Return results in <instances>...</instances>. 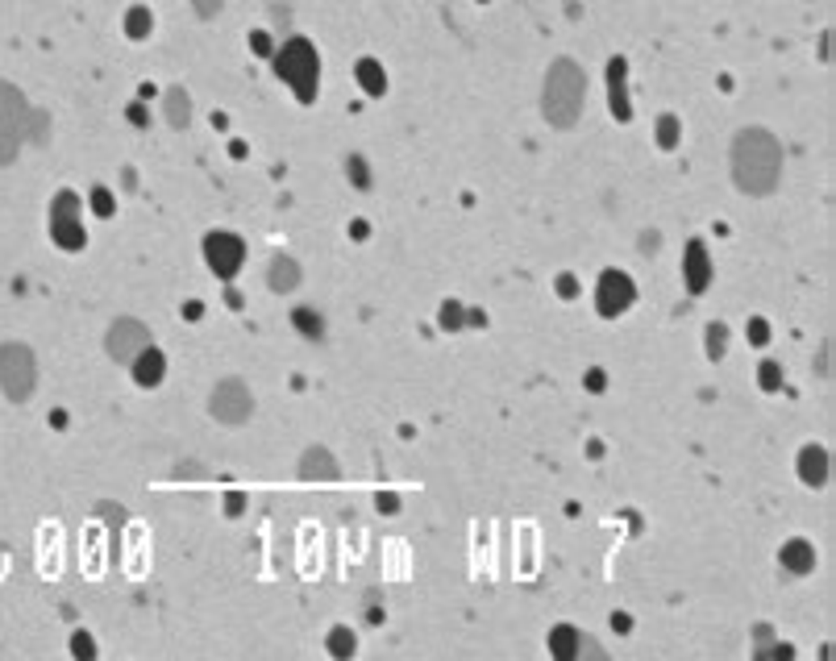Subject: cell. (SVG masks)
<instances>
[{
    "instance_id": "obj_1",
    "label": "cell",
    "mask_w": 836,
    "mask_h": 661,
    "mask_svg": "<svg viewBox=\"0 0 836 661\" xmlns=\"http://www.w3.org/2000/svg\"><path fill=\"white\" fill-rule=\"evenodd\" d=\"M733 183L745 196H766L779 187L782 175V146L770 129H741L733 137Z\"/></svg>"
},
{
    "instance_id": "obj_2",
    "label": "cell",
    "mask_w": 836,
    "mask_h": 661,
    "mask_svg": "<svg viewBox=\"0 0 836 661\" xmlns=\"http://www.w3.org/2000/svg\"><path fill=\"white\" fill-rule=\"evenodd\" d=\"M583 96H587V75L574 58H558L545 75V88H541V113L553 129H570L583 113Z\"/></svg>"
},
{
    "instance_id": "obj_3",
    "label": "cell",
    "mask_w": 836,
    "mask_h": 661,
    "mask_svg": "<svg viewBox=\"0 0 836 661\" xmlns=\"http://www.w3.org/2000/svg\"><path fill=\"white\" fill-rule=\"evenodd\" d=\"M275 71H279V80L296 91L300 104H312L317 80H321V63H317V50H312L309 38H292V42L279 50Z\"/></svg>"
},
{
    "instance_id": "obj_4",
    "label": "cell",
    "mask_w": 836,
    "mask_h": 661,
    "mask_svg": "<svg viewBox=\"0 0 836 661\" xmlns=\"http://www.w3.org/2000/svg\"><path fill=\"white\" fill-rule=\"evenodd\" d=\"M30 100L13 83H0V167H9L17 159V150L30 137Z\"/></svg>"
},
{
    "instance_id": "obj_5",
    "label": "cell",
    "mask_w": 836,
    "mask_h": 661,
    "mask_svg": "<svg viewBox=\"0 0 836 661\" xmlns=\"http://www.w3.org/2000/svg\"><path fill=\"white\" fill-rule=\"evenodd\" d=\"M38 383V362H34V350L22 342H9L0 345V387L9 399H25L34 391Z\"/></svg>"
},
{
    "instance_id": "obj_6",
    "label": "cell",
    "mask_w": 836,
    "mask_h": 661,
    "mask_svg": "<svg viewBox=\"0 0 836 661\" xmlns=\"http://www.w3.org/2000/svg\"><path fill=\"white\" fill-rule=\"evenodd\" d=\"M205 258H208V266H213L221 279H233V274L241 271V263H246V246H241L238 233H225V229H217V233H208V238H205Z\"/></svg>"
},
{
    "instance_id": "obj_7",
    "label": "cell",
    "mask_w": 836,
    "mask_h": 661,
    "mask_svg": "<svg viewBox=\"0 0 836 661\" xmlns=\"http://www.w3.org/2000/svg\"><path fill=\"white\" fill-rule=\"evenodd\" d=\"M50 229H55V241L63 250H80L83 246V225H80V200L75 192H58L55 208H50Z\"/></svg>"
},
{
    "instance_id": "obj_8",
    "label": "cell",
    "mask_w": 836,
    "mask_h": 661,
    "mask_svg": "<svg viewBox=\"0 0 836 661\" xmlns=\"http://www.w3.org/2000/svg\"><path fill=\"white\" fill-rule=\"evenodd\" d=\"M208 408H213V416H217L221 424H241L246 416H250L254 399H250V391H246V383L225 378V383H217V391H213V399H208Z\"/></svg>"
},
{
    "instance_id": "obj_9",
    "label": "cell",
    "mask_w": 836,
    "mask_h": 661,
    "mask_svg": "<svg viewBox=\"0 0 836 661\" xmlns=\"http://www.w3.org/2000/svg\"><path fill=\"white\" fill-rule=\"evenodd\" d=\"M146 345H150L146 325H142V320H129V317L117 320L113 329H109V337H104V350L113 353L117 362H134Z\"/></svg>"
},
{
    "instance_id": "obj_10",
    "label": "cell",
    "mask_w": 836,
    "mask_h": 661,
    "mask_svg": "<svg viewBox=\"0 0 836 661\" xmlns=\"http://www.w3.org/2000/svg\"><path fill=\"white\" fill-rule=\"evenodd\" d=\"M632 296H637V287H632L629 274H620V271H604V274H599L596 309L604 312V317H620V312L632 304Z\"/></svg>"
},
{
    "instance_id": "obj_11",
    "label": "cell",
    "mask_w": 836,
    "mask_h": 661,
    "mask_svg": "<svg viewBox=\"0 0 836 661\" xmlns=\"http://www.w3.org/2000/svg\"><path fill=\"white\" fill-rule=\"evenodd\" d=\"M300 474H304V479H321L325 483V479H333V474H337V462H333L329 449L312 445L309 454L300 457Z\"/></svg>"
},
{
    "instance_id": "obj_12",
    "label": "cell",
    "mask_w": 836,
    "mask_h": 661,
    "mask_svg": "<svg viewBox=\"0 0 836 661\" xmlns=\"http://www.w3.org/2000/svg\"><path fill=\"white\" fill-rule=\"evenodd\" d=\"M708 279H711V271H708V250H703L699 241H691V246H687V287L699 296V291L708 287Z\"/></svg>"
},
{
    "instance_id": "obj_13",
    "label": "cell",
    "mask_w": 836,
    "mask_h": 661,
    "mask_svg": "<svg viewBox=\"0 0 836 661\" xmlns=\"http://www.w3.org/2000/svg\"><path fill=\"white\" fill-rule=\"evenodd\" d=\"M129 366H134V378H138L142 387H154V383L162 378V353L154 350V345H146Z\"/></svg>"
},
{
    "instance_id": "obj_14",
    "label": "cell",
    "mask_w": 836,
    "mask_h": 661,
    "mask_svg": "<svg viewBox=\"0 0 836 661\" xmlns=\"http://www.w3.org/2000/svg\"><path fill=\"white\" fill-rule=\"evenodd\" d=\"M799 474L812 483V487H820V483L828 479V454L820 449V445H812V449H803L799 454Z\"/></svg>"
},
{
    "instance_id": "obj_15",
    "label": "cell",
    "mask_w": 836,
    "mask_h": 661,
    "mask_svg": "<svg viewBox=\"0 0 836 661\" xmlns=\"http://www.w3.org/2000/svg\"><path fill=\"white\" fill-rule=\"evenodd\" d=\"M266 283L275 287V291H292V287H300V266L292 258H275L271 271H266Z\"/></svg>"
},
{
    "instance_id": "obj_16",
    "label": "cell",
    "mask_w": 836,
    "mask_h": 661,
    "mask_svg": "<svg viewBox=\"0 0 836 661\" xmlns=\"http://www.w3.org/2000/svg\"><path fill=\"white\" fill-rule=\"evenodd\" d=\"M162 113H167V121H171L175 129H184V126H187V117H192L187 91H184V88H171V91H167V104H162Z\"/></svg>"
},
{
    "instance_id": "obj_17",
    "label": "cell",
    "mask_w": 836,
    "mask_h": 661,
    "mask_svg": "<svg viewBox=\"0 0 836 661\" xmlns=\"http://www.w3.org/2000/svg\"><path fill=\"white\" fill-rule=\"evenodd\" d=\"M782 561H787V570H795V574L812 570V545H803V541H790V545L782 549Z\"/></svg>"
},
{
    "instance_id": "obj_18",
    "label": "cell",
    "mask_w": 836,
    "mask_h": 661,
    "mask_svg": "<svg viewBox=\"0 0 836 661\" xmlns=\"http://www.w3.org/2000/svg\"><path fill=\"white\" fill-rule=\"evenodd\" d=\"M358 80H362V88L370 91H383V75H379L375 63H358Z\"/></svg>"
},
{
    "instance_id": "obj_19",
    "label": "cell",
    "mask_w": 836,
    "mask_h": 661,
    "mask_svg": "<svg viewBox=\"0 0 836 661\" xmlns=\"http://www.w3.org/2000/svg\"><path fill=\"white\" fill-rule=\"evenodd\" d=\"M129 34H134V38H146V30H150V13L146 9H134V13H129Z\"/></svg>"
},
{
    "instance_id": "obj_20",
    "label": "cell",
    "mask_w": 836,
    "mask_h": 661,
    "mask_svg": "<svg viewBox=\"0 0 836 661\" xmlns=\"http://www.w3.org/2000/svg\"><path fill=\"white\" fill-rule=\"evenodd\" d=\"M192 9L200 13V17H217V13H221V0H192Z\"/></svg>"
},
{
    "instance_id": "obj_21",
    "label": "cell",
    "mask_w": 836,
    "mask_h": 661,
    "mask_svg": "<svg viewBox=\"0 0 836 661\" xmlns=\"http://www.w3.org/2000/svg\"><path fill=\"white\" fill-rule=\"evenodd\" d=\"M657 134H662V146H675V121H662Z\"/></svg>"
},
{
    "instance_id": "obj_22",
    "label": "cell",
    "mask_w": 836,
    "mask_h": 661,
    "mask_svg": "<svg viewBox=\"0 0 836 661\" xmlns=\"http://www.w3.org/2000/svg\"><path fill=\"white\" fill-rule=\"evenodd\" d=\"M92 200H96V213H113V204H109V196H104V192H96Z\"/></svg>"
}]
</instances>
